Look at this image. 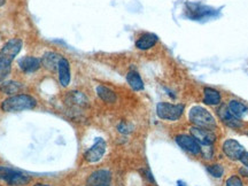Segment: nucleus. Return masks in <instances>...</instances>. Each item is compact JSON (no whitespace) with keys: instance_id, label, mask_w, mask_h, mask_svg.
I'll return each instance as SVG.
<instances>
[{"instance_id":"obj_1","label":"nucleus","mask_w":248,"mask_h":186,"mask_svg":"<svg viewBox=\"0 0 248 186\" xmlns=\"http://www.w3.org/2000/svg\"><path fill=\"white\" fill-rule=\"evenodd\" d=\"M22 46L23 42L20 38H12L0 49V84L11 74L12 62L21 52Z\"/></svg>"},{"instance_id":"obj_2","label":"nucleus","mask_w":248,"mask_h":186,"mask_svg":"<svg viewBox=\"0 0 248 186\" xmlns=\"http://www.w3.org/2000/svg\"><path fill=\"white\" fill-rule=\"evenodd\" d=\"M37 106V100L32 95L26 94H15L11 95L1 102V109L6 113H16V111L30 110Z\"/></svg>"},{"instance_id":"obj_3","label":"nucleus","mask_w":248,"mask_h":186,"mask_svg":"<svg viewBox=\"0 0 248 186\" xmlns=\"http://www.w3.org/2000/svg\"><path fill=\"white\" fill-rule=\"evenodd\" d=\"M188 120L194 126H199V128L208 129L212 131L217 128L215 117L207 108L202 106L192 107L188 111Z\"/></svg>"},{"instance_id":"obj_4","label":"nucleus","mask_w":248,"mask_h":186,"mask_svg":"<svg viewBox=\"0 0 248 186\" xmlns=\"http://www.w3.org/2000/svg\"><path fill=\"white\" fill-rule=\"evenodd\" d=\"M185 106L183 104H170V102H159L156 105V115L159 119L169 122L178 121L183 116Z\"/></svg>"},{"instance_id":"obj_5","label":"nucleus","mask_w":248,"mask_h":186,"mask_svg":"<svg viewBox=\"0 0 248 186\" xmlns=\"http://www.w3.org/2000/svg\"><path fill=\"white\" fill-rule=\"evenodd\" d=\"M30 177L18 170L0 166V181L7 183L9 186H23L30 182Z\"/></svg>"},{"instance_id":"obj_6","label":"nucleus","mask_w":248,"mask_h":186,"mask_svg":"<svg viewBox=\"0 0 248 186\" xmlns=\"http://www.w3.org/2000/svg\"><path fill=\"white\" fill-rule=\"evenodd\" d=\"M64 104L73 113H80L89 107V99L83 92L71 91L64 97Z\"/></svg>"},{"instance_id":"obj_7","label":"nucleus","mask_w":248,"mask_h":186,"mask_svg":"<svg viewBox=\"0 0 248 186\" xmlns=\"http://www.w3.org/2000/svg\"><path fill=\"white\" fill-rule=\"evenodd\" d=\"M217 12L215 9L203 6L201 4H194V2H187L186 4V15L192 20H202V18L214 16Z\"/></svg>"},{"instance_id":"obj_8","label":"nucleus","mask_w":248,"mask_h":186,"mask_svg":"<svg viewBox=\"0 0 248 186\" xmlns=\"http://www.w3.org/2000/svg\"><path fill=\"white\" fill-rule=\"evenodd\" d=\"M106 141L102 138H97L94 144L85 152L84 159L86 162L89 163H95L98 161H100L104 157L105 153H106Z\"/></svg>"},{"instance_id":"obj_9","label":"nucleus","mask_w":248,"mask_h":186,"mask_svg":"<svg viewBox=\"0 0 248 186\" xmlns=\"http://www.w3.org/2000/svg\"><path fill=\"white\" fill-rule=\"evenodd\" d=\"M191 136L197 140L201 146H212L216 141V135L212 130L199 128V126H191Z\"/></svg>"},{"instance_id":"obj_10","label":"nucleus","mask_w":248,"mask_h":186,"mask_svg":"<svg viewBox=\"0 0 248 186\" xmlns=\"http://www.w3.org/2000/svg\"><path fill=\"white\" fill-rule=\"evenodd\" d=\"M175 141L177 142L179 147L192 155H199L202 151L201 145L191 135H184V133L177 135L175 137Z\"/></svg>"},{"instance_id":"obj_11","label":"nucleus","mask_w":248,"mask_h":186,"mask_svg":"<svg viewBox=\"0 0 248 186\" xmlns=\"http://www.w3.org/2000/svg\"><path fill=\"white\" fill-rule=\"evenodd\" d=\"M222 151L225 156L232 161H239L241 155L246 152L243 145L234 139H226L222 145Z\"/></svg>"},{"instance_id":"obj_12","label":"nucleus","mask_w":248,"mask_h":186,"mask_svg":"<svg viewBox=\"0 0 248 186\" xmlns=\"http://www.w3.org/2000/svg\"><path fill=\"white\" fill-rule=\"evenodd\" d=\"M217 115H218L219 120L222 121L223 124H225L226 126L231 129H240L243 126V122L241 120L237 119L233 114L229 110V108L226 105H221L217 108Z\"/></svg>"},{"instance_id":"obj_13","label":"nucleus","mask_w":248,"mask_h":186,"mask_svg":"<svg viewBox=\"0 0 248 186\" xmlns=\"http://www.w3.org/2000/svg\"><path fill=\"white\" fill-rule=\"evenodd\" d=\"M111 182V173L109 170L99 169L92 172L86 179L88 186H106L109 185Z\"/></svg>"},{"instance_id":"obj_14","label":"nucleus","mask_w":248,"mask_h":186,"mask_svg":"<svg viewBox=\"0 0 248 186\" xmlns=\"http://www.w3.org/2000/svg\"><path fill=\"white\" fill-rule=\"evenodd\" d=\"M18 67L20 69L26 74H31V73H35L42 67V60L36 57H23L18 60Z\"/></svg>"},{"instance_id":"obj_15","label":"nucleus","mask_w":248,"mask_h":186,"mask_svg":"<svg viewBox=\"0 0 248 186\" xmlns=\"http://www.w3.org/2000/svg\"><path fill=\"white\" fill-rule=\"evenodd\" d=\"M58 73H59V82H60L61 86L67 88L70 84V64L69 61L66 58H61L60 62L58 64Z\"/></svg>"},{"instance_id":"obj_16","label":"nucleus","mask_w":248,"mask_h":186,"mask_svg":"<svg viewBox=\"0 0 248 186\" xmlns=\"http://www.w3.org/2000/svg\"><path fill=\"white\" fill-rule=\"evenodd\" d=\"M157 42H159V37L155 35V33H142V35L136 40V47L140 49V51H147V49L154 47Z\"/></svg>"},{"instance_id":"obj_17","label":"nucleus","mask_w":248,"mask_h":186,"mask_svg":"<svg viewBox=\"0 0 248 186\" xmlns=\"http://www.w3.org/2000/svg\"><path fill=\"white\" fill-rule=\"evenodd\" d=\"M203 104L207 105V106L216 107L219 106L222 104V95L221 92L217 91L216 89L214 88H207L203 89Z\"/></svg>"},{"instance_id":"obj_18","label":"nucleus","mask_w":248,"mask_h":186,"mask_svg":"<svg viewBox=\"0 0 248 186\" xmlns=\"http://www.w3.org/2000/svg\"><path fill=\"white\" fill-rule=\"evenodd\" d=\"M228 108L237 119L245 120L246 117H248V107L239 100L232 99V100L229 101Z\"/></svg>"},{"instance_id":"obj_19","label":"nucleus","mask_w":248,"mask_h":186,"mask_svg":"<svg viewBox=\"0 0 248 186\" xmlns=\"http://www.w3.org/2000/svg\"><path fill=\"white\" fill-rule=\"evenodd\" d=\"M61 55L55 53V52H46V53L43 55L42 59V66L46 68V69L49 71H54L58 69V64L61 60Z\"/></svg>"},{"instance_id":"obj_20","label":"nucleus","mask_w":248,"mask_h":186,"mask_svg":"<svg viewBox=\"0 0 248 186\" xmlns=\"http://www.w3.org/2000/svg\"><path fill=\"white\" fill-rule=\"evenodd\" d=\"M95 91H97L98 97L100 98L104 102H107V104H114V102H116L117 100L116 93L111 89L107 88V86L98 85L97 89H95Z\"/></svg>"},{"instance_id":"obj_21","label":"nucleus","mask_w":248,"mask_h":186,"mask_svg":"<svg viewBox=\"0 0 248 186\" xmlns=\"http://www.w3.org/2000/svg\"><path fill=\"white\" fill-rule=\"evenodd\" d=\"M126 82H128L130 88L135 90V91H141V90H144L145 88L141 76L139 75L138 71L136 70H130L129 73L126 74Z\"/></svg>"},{"instance_id":"obj_22","label":"nucleus","mask_w":248,"mask_h":186,"mask_svg":"<svg viewBox=\"0 0 248 186\" xmlns=\"http://www.w3.org/2000/svg\"><path fill=\"white\" fill-rule=\"evenodd\" d=\"M22 84L15 80H8V82H2L0 84V92L7 95H15L16 93H20L22 90Z\"/></svg>"},{"instance_id":"obj_23","label":"nucleus","mask_w":248,"mask_h":186,"mask_svg":"<svg viewBox=\"0 0 248 186\" xmlns=\"http://www.w3.org/2000/svg\"><path fill=\"white\" fill-rule=\"evenodd\" d=\"M207 171L209 172L210 176H213L214 178H221L224 175V168H223L222 164L214 163L207 166Z\"/></svg>"},{"instance_id":"obj_24","label":"nucleus","mask_w":248,"mask_h":186,"mask_svg":"<svg viewBox=\"0 0 248 186\" xmlns=\"http://www.w3.org/2000/svg\"><path fill=\"white\" fill-rule=\"evenodd\" d=\"M225 186H244V183L239 176L232 175L225 181Z\"/></svg>"},{"instance_id":"obj_25","label":"nucleus","mask_w":248,"mask_h":186,"mask_svg":"<svg viewBox=\"0 0 248 186\" xmlns=\"http://www.w3.org/2000/svg\"><path fill=\"white\" fill-rule=\"evenodd\" d=\"M117 130H119L120 133H123V135H128V133L132 131V128L130 126L129 123L121 122L119 125H117Z\"/></svg>"},{"instance_id":"obj_26","label":"nucleus","mask_w":248,"mask_h":186,"mask_svg":"<svg viewBox=\"0 0 248 186\" xmlns=\"http://www.w3.org/2000/svg\"><path fill=\"white\" fill-rule=\"evenodd\" d=\"M239 161L244 164L245 167H247V168H248V152H245V153L241 155Z\"/></svg>"},{"instance_id":"obj_27","label":"nucleus","mask_w":248,"mask_h":186,"mask_svg":"<svg viewBox=\"0 0 248 186\" xmlns=\"http://www.w3.org/2000/svg\"><path fill=\"white\" fill-rule=\"evenodd\" d=\"M239 173H240V176H243V177L248 178V168H247V167H243V168H240Z\"/></svg>"},{"instance_id":"obj_28","label":"nucleus","mask_w":248,"mask_h":186,"mask_svg":"<svg viewBox=\"0 0 248 186\" xmlns=\"http://www.w3.org/2000/svg\"><path fill=\"white\" fill-rule=\"evenodd\" d=\"M5 2H6V0H0V7H1V6H4Z\"/></svg>"},{"instance_id":"obj_29","label":"nucleus","mask_w":248,"mask_h":186,"mask_svg":"<svg viewBox=\"0 0 248 186\" xmlns=\"http://www.w3.org/2000/svg\"><path fill=\"white\" fill-rule=\"evenodd\" d=\"M33 186H49V185H47V184H36V185H33Z\"/></svg>"},{"instance_id":"obj_30","label":"nucleus","mask_w":248,"mask_h":186,"mask_svg":"<svg viewBox=\"0 0 248 186\" xmlns=\"http://www.w3.org/2000/svg\"><path fill=\"white\" fill-rule=\"evenodd\" d=\"M177 186H186V185H182L181 182H178V185H177Z\"/></svg>"},{"instance_id":"obj_31","label":"nucleus","mask_w":248,"mask_h":186,"mask_svg":"<svg viewBox=\"0 0 248 186\" xmlns=\"http://www.w3.org/2000/svg\"><path fill=\"white\" fill-rule=\"evenodd\" d=\"M106 186H110V185H106Z\"/></svg>"}]
</instances>
